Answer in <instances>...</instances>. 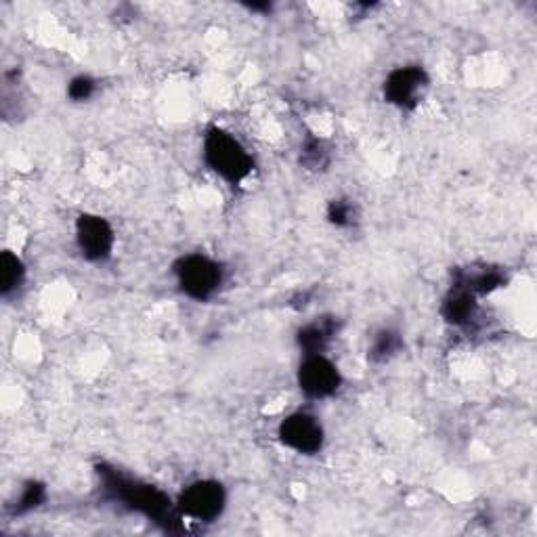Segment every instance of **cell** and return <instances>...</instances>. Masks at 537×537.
<instances>
[{
	"instance_id": "cell-1",
	"label": "cell",
	"mask_w": 537,
	"mask_h": 537,
	"mask_svg": "<svg viewBox=\"0 0 537 537\" xmlns=\"http://www.w3.org/2000/svg\"><path fill=\"white\" fill-rule=\"evenodd\" d=\"M97 472L101 477L103 489L114 502H120L126 508L141 512L143 517L158 525H164L166 529H175L177 521L183 519L177 504L170 502V498L164 496V493L154 485H145L131 477H124L116 468L99 466Z\"/></svg>"
},
{
	"instance_id": "cell-2",
	"label": "cell",
	"mask_w": 537,
	"mask_h": 537,
	"mask_svg": "<svg viewBox=\"0 0 537 537\" xmlns=\"http://www.w3.org/2000/svg\"><path fill=\"white\" fill-rule=\"evenodd\" d=\"M204 160L214 175L229 185L244 183L254 170L248 149L223 128H210L204 137Z\"/></svg>"
},
{
	"instance_id": "cell-3",
	"label": "cell",
	"mask_w": 537,
	"mask_h": 537,
	"mask_svg": "<svg viewBox=\"0 0 537 537\" xmlns=\"http://www.w3.org/2000/svg\"><path fill=\"white\" fill-rule=\"evenodd\" d=\"M181 292L193 300L212 298L223 284V267L204 254H187L173 267Z\"/></svg>"
},
{
	"instance_id": "cell-4",
	"label": "cell",
	"mask_w": 537,
	"mask_h": 537,
	"mask_svg": "<svg viewBox=\"0 0 537 537\" xmlns=\"http://www.w3.org/2000/svg\"><path fill=\"white\" fill-rule=\"evenodd\" d=\"M227 506L225 487L217 481H196L183 489L177 508L181 517L198 523L217 521Z\"/></svg>"
},
{
	"instance_id": "cell-5",
	"label": "cell",
	"mask_w": 537,
	"mask_h": 537,
	"mask_svg": "<svg viewBox=\"0 0 537 537\" xmlns=\"http://www.w3.org/2000/svg\"><path fill=\"white\" fill-rule=\"evenodd\" d=\"M76 244L91 263H103L112 256L116 235L112 225L97 214H80L76 221Z\"/></svg>"
},
{
	"instance_id": "cell-6",
	"label": "cell",
	"mask_w": 537,
	"mask_h": 537,
	"mask_svg": "<svg viewBox=\"0 0 537 537\" xmlns=\"http://www.w3.org/2000/svg\"><path fill=\"white\" fill-rule=\"evenodd\" d=\"M428 74L422 66H403L384 80V99L399 110H414L428 89Z\"/></svg>"
},
{
	"instance_id": "cell-7",
	"label": "cell",
	"mask_w": 537,
	"mask_h": 537,
	"mask_svg": "<svg viewBox=\"0 0 537 537\" xmlns=\"http://www.w3.org/2000/svg\"><path fill=\"white\" fill-rule=\"evenodd\" d=\"M342 376L324 355H305L298 368V386L309 399H328L340 389Z\"/></svg>"
},
{
	"instance_id": "cell-8",
	"label": "cell",
	"mask_w": 537,
	"mask_h": 537,
	"mask_svg": "<svg viewBox=\"0 0 537 537\" xmlns=\"http://www.w3.org/2000/svg\"><path fill=\"white\" fill-rule=\"evenodd\" d=\"M279 441L294 449L296 454L313 456L324 447L326 433L324 426L313 414L296 412L279 424Z\"/></svg>"
},
{
	"instance_id": "cell-9",
	"label": "cell",
	"mask_w": 537,
	"mask_h": 537,
	"mask_svg": "<svg viewBox=\"0 0 537 537\" xmlns=\"http://www.w3.org/2000/svg\"><path fill=\"white\" fill-rule=\"evenodd\" d=\"M477 294L472 292L464 282L456 277L454 284H451L443 305H441V315L447 321L449 326L456 328H466L477 317L479 303H477Z\"/></svg>"
},
{
	"instance_id": "cell-10",
	"label": "cell",
	"mask_w": 537,
	"mask_h": 537,
	"mask_svg": "<svg viewBox=\"0 0 537 537\" xmlns=\"http://www.w3.org/2000/svg\"><path fill=\"white\" fill-rule=\"evenodd\" d=\"M340 330V321L332 315L317 317L311 324L303 326L296 334V342L305 355H324L330 342Z\"/></svg>"
},
{
	"instance_id": "cell-11",
	"label": "cell",
	"mask_w": 537,
	"mask_h": 537,
	"mask_svg": "<svg viewBox=\"0 0 537 537\" xmlns=\"http://www.w3.org/2000/svg\"><path fill=\"white\" fill-rule=\"evenodd\" d=\"M26 282V265L17 254L5 250L0 254V294L9 298L17 294Z\"/></svg>"
},
{
	"instance_id": "cell-12",
	"label": "cell",
	"mask_w": 537,
	"mask_h": 537,
	"mask_svg": "<svg viewBox=\"0 0 537 537\" xmlns=\"http://www.w3.org/2000/svg\"><path fill=\"white\" fill-rule=\"evenodd\" d=\"M456 277L464 282L477 296H487L506 284V275L500 269H479V271H458Z\"/></svg>"
},
{
	"instance_id": "cell-13",
	"label": "cell",
	"mask_w": 537,
	"mask_h": 537,
	"mask_svg": "<svg viewBox=\"0 0 537 537\" xmlns=\"http://www.w3.org/2000/svg\"><path fill=\"white\" fill-rule=\"evenodd\" d=\"M401 347H403L401 334L393 328H384L374 336L372 347L368 351V359L372 363H384V361L393 359L401 351Z\"/></svg>"
},
{
	"instance_id": "cell-14",
	"label": "cell",
	"mask_w": 537,
	"mask_h": 537,
	"mask_svg": "<svg viewBox=\"0 0 537 537\" xmlns=\"http://www.w3.org/2000/svg\"><path fill=\"white\" fill-rule=\"evenodd\" d=\"M300 164L309 170H324L330 164V149L326 141L309 135L300 147Z\"/></svg>"
},
{
	"instance_id": "cell-15",
	"label": "cell",
	"mask_w": 537,
	"mask_h": 537,
	"mask_svg": "<svg viewBox=\"0 0 537 537\" xmlns=\"http://www.w3.org/2000/svg\"><path fill=\"white\" fill-rule=\"evenodd\" d=\"M359 219V210L355 206L353 200H347V198H338V200H332L330 206H328V221L334 225V227H340V229H349L357 223Z\"/></svg>"
},
{
	"instance_id": "cell-16",
	"label": "cell",
	"mask_w": 537,
	"mask_h": 537,
	"mask_svg": "<svg viewBox=\"0 0 537 537\" xmlns=\"http://www.w3.org/2000/svg\"><path fill=\"white\" fill-rule=\"evenodd\" d=\"M47 500V487L42 483L30 481L24 491H21V496L15 504V514H26L30 510H36L38 506H42V502Z\"/></svg>"
},
{
	"instance_id": "cell-17",
	"label": "cell",
	"mask_w": 537,
	"mask_h": 537,
	"mask_svg": "<svg viewBox=\"0 0 537 537\" xmlns=\"http://www.w3.org/2000/svg\"><path fill=\"white\" fill-rule=\"evenodd\" d=\"M95 89H97V82L91 76H76L68 84V97L76 103L89 101L95 95Z\"/></svg>"
},
{
	"instance_id": "cell-18",
	"label": "cell",
	"mask_w": 537,
	"mask_h": 537,
	"mask_svg": "<svg viewBox=\"0 0 537 537\" xmlns=\"http://www.w3.org/2000/svg\"><path fill=\"white\" fill-rule=\"evenodd\" d=\"M250 11H271V5H248Z\"/></svg>"
}]
</instances>
